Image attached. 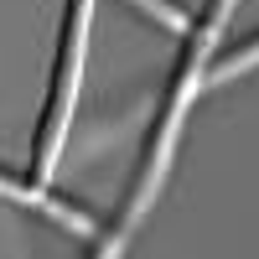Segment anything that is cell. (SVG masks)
Masks as SVG:
<instances>
[{"label":"cell","instance_id":"6da1fadb","mask_svg":"<svg viewBox=\"0 0 259 259\" xmlns=\"http://www.w3.org/2000/svg\"><path fill=\"white\" fill-rule=\"evenodd\" d=\"M223 11H228V0H207V6H202V16L187 26V47H182V62H177V83H171L166 109H161V124H156V135H150V145H145L140 182H135V192H130L124 223H135V218H140V207H145V197H150V187H156V182H161V171H166V156H171V140H177L182 109H187L192 89H197V62L207 57L212 36H218V26H223Z\"/></svg>","mask_w":259,"mask_h":259},{"label":"cell","instance_id":"7a4b0ae2","mask_svg":"<svg viewBox=\"0 0 259 259\" xmlns=\"http://www.w3.org/2000/svg\"><path fill=\"white\" fill-rule=\"evenodd\" d=\"M89 21H94V0H68V16H62V41H57V62H52V94L47 109H41V135H36V182L52 177L62 135H68V114L78 99V73H83V47H89Z\"/></svg>","mask_w":259,"mask_h":259},{"label":"cell","instance_id":"3957f363","mask_svg":"<svg viewBox=\"0 0 259 259\" xmlns=\"http://www.w3.org/2000/svg\"><path fill=\"white\" fill-rule=\"evenodd\" d=\"M0 197H11V202H26V207H41V212H52V218H62L68 228H78V233H89V228H94V223L83 218L78 207H68V202H47L41 182H16V177H6V171H0Z\"/></svg>","mask_w":259,"mask_h":259},{"label":"cell","instance_id":"277c9868","mask_svg":"<svg viewBox=\"0 0 259 259\" xmlns=\"http://www.w3.org/2000/svg\"><path fill=\"white\" fill-rule=\"evenodd\" d=\"M249 62H259V31H254V41H244L239 52H228L218 68H212V78H233L239 68H249Z\"/></svg>","mask_w":259,"mask_h":259}]
</instances>
